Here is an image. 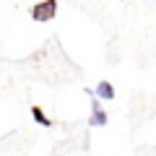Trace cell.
<instances>
[{
    "mask_svg": "<svg viewBox=\"0 0 156 156\" xmlns=\"http://www.w3.org/2000/svg\"><path fill=\"white\" fill-rule=\"evenodd\" d=\"M57 16V3L55 0H44V3H37V5H31V18L34 21H52V18Z\"/></svg>",
    "mask_w": 156,
    "mask_h": 156,
    "instance_id": "cell-1",
    "label": "cell"
},
{
    "mask_svg": "<svg viewBox=\"0 0 156 156\" xmlns=\"http://www.w3.org/2000/svg\"><path fill=\"white\" fill-rule=\"evenodd\" d=\"M89 96H94V94H89ZM107 120H109V115L99 107V101H96V96H94V99H91V120H89V125L91 128H101V125H107Z\"/></svg>",
    "mask_w": 156,
    "mask_h": 156,
    "instance_id": "cell-2",
    "label": "cell"
},
{
    "mask_svg": "<svg viewBox=\"0 0 156 156\" xmlns=\"http://www.w3.org/2000/svg\"><path fill=\"white\" fill-rule=\"evenodd\" d=\"M94 96H99V99H115V86L109 83V81H99L96 83V91H94Z\"/></svg>",
    "mask_w": 156,
    "mask_h": 156,
    "instance_id": "cell-3",
    "label": "cell"
},
{
    "mask_svg": "<svg viewBox=\"0 0 156 156\" xmlns=\"http://www.w3.org/2000/svg\"><path fill=\"white\" fill-rule=\"evenodd\" d=\"M31 117H34V122L44 125V128H52V125H55V122H52V120H50V117L44 115V109H42V107H37V104L31 107Z\"/></svg>",
    "mask_w": 156,
    "mask_h": 156,
    "instance_id": "cell-4",
    "label": "cell"
}]
</instances>
